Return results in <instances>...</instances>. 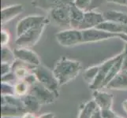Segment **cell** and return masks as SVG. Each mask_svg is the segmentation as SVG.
<instances>
[{
  "label": "cell",
  "instance_id": "6da1fadb",
  "mask_svg": "<svg viewBox=\"0 0 127 118\" xmlns=\"http://www.w3.org/2000/svg\"><path fill=\"white\" fill-rule=\"evenodd\" d=\"M81 63L62 57L55 65L53 72L60 86L65 85L74 80L81 70Z\"/></svg>",
  "mask_w": 127,
  "mask_h": 118
},
{
  "label": "cell",
  "instance_id": "7a4b0ae2",
  "mask_svg": "<svg viewBox=\"0 0 127 118\" xmlns=\"http://www.w3.org/2000/svg\"><path fill=\"white\" fill-rule=\"evenodd\" d=\"M32 72L34 73L37 80L41 84L45 86L50 91H53L57 96L59 95V87L60 85L55 76L53 70H51L43 65H40L35 67L32 70Z\"/></svg>",
  "mask_w": 127,
  "mask_h": 118
},
{
  "label": "cell",
  "instance_id": "3957f363",
  "mask_svg": "<svg viewBox=\"0 0 127 118\" xmlns=\"http://www.w3.org/2000/svg\"><path fill=\"white\" fill-rule=\"evenodd\" d=\"M48 23H49V20L40 24L35 26L24 32L22 35H21L20 36H17L15 41L17 47L30 48L36 45L40 39L42 34Z\"/></svg>",
  "mask_w": 127,
  "mask_h": 118
},
{
  "label": "cell",
  "instance_id": "277c9868",
  "mask_svg": "<svg viewBox=\"0 0 127 118\" xmlns=\"http://www.w3.org/2000/svg\"><path fill=\"white\" fill-rule=\"evenodd\" d=\"M58 43L63 47H73L83 43L82 31L77 28L65 29L56 33Z\"/></svg>",
  "mask_w": 127,
  "mask_h": 118
},
{
  "label": "cell",
  "instance_id": "5b68a950",
  "mask_svg": "<svg viewBox=\"0 0 127 118\" xmlns=\"http://www.w3.org/2000/svg\"><path fill=\"white\" fill-rule=\"evenodd\" d=\"M29 93L33 95L41 105H47L53 103L55 98L58 97L53 91L47 89L45 86L37 81L30 86Z\"/></svg>",
  "mask_w": 127,
  "mask_h": 118
},
{
  "label": "cell",
  "instance_id": "8992f818",
  "mask_svg": "<svg viewBox=\"0 0 127 118\" xmlns=\"http://www.w3.org/2000/svg\"><path fill=\"white\" fill-rule=\"evenodd\" d=\"M81 31L83 35V43H94L118 37V34L108 32L97 28L81 30Z\"/></svg>",
  "mask_w": 127,
  "mask_h": 118
},
{
  "label": "cell",
  "instance_id": "52a82bcc",
  "mask_svg": "<svg viewBox=\"0 0 127 118\" xmlns=\"http://www.w3.org/2000/svg\"><path fill=\"white\" fill-rule=\"evenodd\" d=\"M48 20L49 19H47L46 17L41 15H30L24 17L17 24V36H20L21 35H22L24 32L28 31L30 28L45 22Z\"/></svg>",
  "mask_w": 127,
  "mask_h": 118
},
{
  "label": "cell",
  "instance_id": "ba28073f",
  "mask_svg": "<svg viewBox=\"0 0 127 118\" xmlns=\"http://www.w3.org/2000/svg\"><path fill=\"white\" fill-rule=\"evenodd\" d=\"M120 56H121V54H119V55H116L115 57H113L111 59L106 61V62H103L102 65H99V73L97 76H96L95 80H94L93 84H91L89 85V87L91 89L98 90L99 88H101L103 83L105 80V79H106L109 71L111 70V69L114 65V64H115L118 61V59L120 58Z\"/></svg>",
  "mask_w": 127,
  "mask_h": 118
},
{
  "label": "cell",
  "instance_id": "9c48e42d",
  "mask_svg": "<svg viewBox=\"0 0 127 118\" xmlns=\"http://www.w3.org/2000/svg\"><path fill=\"white\" fill-rule=\"evenodd\" d=\"M70 5L51 10L50 11V17L52 21L62 27L70 26Z\"/></svg>",
  "mask_w": 127,
  "mask_h": 118
},
{
  "label": "cell",
  "instance_id": "30bf717a",
  "mask_svg": "<svg viewBox=\"0 0 127 118\" xmlns=\"http://www.w3.org/2000/svg\"><path fill=\"white\" fill-rule=\"evenodd\" d=\"M16 58L27 63L32 66H38L40 65V60L38 55L30 48L17 47L14 50Z\"/></svg>",
  "mask_w": 127,
  "mask_h": 118
},
{
  "label": "cell",
  "instance_id": "8fae6325",
  "mask_svg": "<svg viewBox=\"0 0 127 118\" xmlns=\"http://www.w3.org/2000/svg\"><path fill=\"white\" fill-rule=\"evenodd\" d=\"M105 21V18L103 14L95 10H87L85 11L84 19L79 27L80 30H85L95 28L96 26L101 24Z\"/></svg>",
  "mask_w": 127,
  "mask_h": 118
},
{
  "label": "cell",
  "instance_id": "7c38bea8",
  "mask_svg": "<svg viewBox=\"0 0 127 118\" xmlns=\"http://www.w3.org/2000/svg\"><path fill=\"white\" fill-rule=\"evenodd\" d=\"M74 2V0H32V5L44 10H51L55 8L68 6Z\"/></svg>",
  "mask_w": 127,
  "mask_h": 118
},
{
  "label": "cell",
  "instance_id": "4fadbf2b",
  "mask_svg": "<svg viewBox=\"0 0 127 118\" xmlns=\"http://www.w3.org/2000/svg\"><path fill=\"white\" fill-rule=\"evenodd\" d=\"M93 100L95 102L99 110H108V109H111L113 106L114 98L111 94L107 92L95 90L93 93Z\"/></svg>",
  "mask_w": 127,
  "mask_h": 118
},
{
  "label": "cell",
  "instance_id": "5bb4252c",
  "mask_svg": "<svg viewBox=\"0 0 127 118\" xmlns=\"http://www.w3.org/2000/svg\"><path fill=\"white\" fill-rule=\"evenodd\" d=\"M23 10L24 6L21 4H16L2 8L1 10V24H4L11 21L14 17L21 14Z\"/></svg>",
  "mask_w": 127,
  "mask_h": 118
},
{
  "label": "cell",
  "instance_id": "9a60e30c",
  "mask_svg": "<svg viewBox=\"0 0 127 118\" xmlns=\"http://www.w3.org/2000/svg\"><path fill=\"white\" fill-rule=\"evenodd\" d=\"M106 87L107 89L116 91L127 90V72H120L108 83Z\"/></svg>",
  "mask_w": 127,
  "mask_h": 118
},
{
  "label": "cell",
  "instance_id": "2e32d148",
  "mask_svg": "<svg viewBox=\"0 0 127 118\" xmlns=\"http://www.w3.org/2000/svg\"><path fill=\"white\" fill-rule=\"evenodd\" d=\"M85 11L77 6L75 4L70 5V27L72 28L79 29L83 19H84Z\"/></svg>",
  "mask_w": 127,
  "mask_h": 118
},
{
  "label": "cell",
  "instance_id": "e0dca14e",
  "mask_svg": "<svg viewBox=\"0 0 127 118\" xmlns=\"http://www.w3.org/2000/svg\"><path fill=\"white\" fill-rule=\"evenodd\" d=\"M21 100H22L26 112L36 113L40 111L41 103L34 97L33 95L30 94L29 93L25 96H22Z\"/></svg>",
  "mask_w": 127,
  "mask_h": 118
},
{
  "label": "cell",
  "instance_id": "ac0fdd59",
  "mask_svg": "<svg viewBox=\"0 0 127 118\" xmlns=\"http://www.w3.org/2000/svg\"><path fill=\"white\" fill-rule=\"evenodd\" d=\"M105 21H111L114 22L127 25V14L123 12L117 10H107L103 13Z\"/></svg>",
  "mask_w": 127,
  "mask_h": 118
},
{
  "label": "cell",
  "instance_id": "d6986e66",
  "mask_svg": "<svg viewBox=\"0 0 127 118\" xmlns=\"http://www.w3.org/2000/svg\"><path fill=\"white\" fill-rule=\"evenodd\" d=\"M98 106L94 100L86 102L80 111L77 118H93L95 113L99 110Z\"/></svg>",
  "mask_w": 127,
  "mask_h": 118
},
{
  "label": "cell",
  "instance_id": "ffe728a7",
  "mask_svg": "<svg viewBox=\"0 0 127 118\" xmlns=\"http://www.w3.org/2000/svg\"><path fill=\"white\" fill-rule=\"evenodd\" d=\"M122 71V53H121L120 58L118 59V61L115 64H114V65L111 69V70L109 71L107 76L106 79H105V80L103 81L101 87H106V86L108 84V83Z\"/></svg>",
  "mask_w": 127,
  "mask_h": 118
},
{
  "label": "cell",
  "instance_id": "44dd1931",
  "mask_svg": "<svg viewBox=\"0 0 127 118\" xmlns=\"http://www.w3.org/2000/svg\"><path fill=\"white\" fill-rule=\"evenodd\" d=\"M24 110L8 103L2 104V117H19L25 113Z\"/></svg>",
  "mask_w": 127,
  "mask_h": 118
},
{
  "label": "cell",
  "instance_id": "7402d4cb",
  "mask_svg": "<svg viewBox=\"0 0 127 118\" xmlns=\"http://www.w3.org/2000/svg\"><path fill=\"white\" fill-rule=\"evenodd\" d=\"M99 65H95V66H92L88 68L84 72L83 78L90 85L95 80V78L99 73Z\"/></svg>",
  "mask_w": 127,
  "mask_h": 118
},
{
  "label": "cell",
  "instance_id": "603a6c76",
  "mask_svg": "<svg viewBox=\"0 0 127 118\" xmlns=\"http://www.w3.org/2000/svg\"><path fill=\"white\" fill-rule=\"evenodd\" d=\"M1 61L2 62H6L13 64L16 60V56L14 54V52L12 51L7 46L2 47L1 49Z\"/></svg>",
  "mask_w": 127,
  "mask_h": 118
},
{
  "label": "cell",
  "instance_id": "cb8c5ba5",
  "mask_svg": "<svg viewBox=\"0 0 127 118\" xmlns=\"http://www.w3.org/2000/svg\"><path fill=\"white\" fill-rule=\"evenodd\" d=\"M30 86L28 84L27 82L25 80H17V82L14 84V91L15 95L22 97L27 94H29Z\"/></svg>",
  "mask_w": 127,
  "mask_h": 118
},
{
  "label": "cell",
  "instance_id": "d4e9b609",
  "mask_svg": "<svg viewBox=\"0 0 127 118\" xmlns=\"http://www.w3.org/2000/svg\"><path fill=\"white\" fill-rule=\"evenodd\" d=\"M1 94L3 96L15 95L14 85H11L10 83L2 82V84H1Z\"/></svg>",
  "mask_w": 127,
  "mask_h": 118
},
{
  "label": "cell",
  "instance_id": "484cf974",
  "mask_svg": "<svg viewBox=\"0 0 127 118\" xmlns=\"http://www.w3.org/2000/svg\"><path fill=\"white\" fill-rule=\"evenodd\" d=\"M92 0H74V4L84 11H87Z\"/></svg>",
  "mask_w": 127,
  "mask_h": 118
},
{
  "label": "cell",
  "instance_id": "4316f807",
  "mask_svg": "<svg viewBox=\"0 0 127 118\" xmlns=\"http://www.w3.org/2000/svg\"><path fill=\"white\" fill-rule=\"evenodd\" d=\"M10 41V34L7 31L4 29L1 30V46H7Z\"/></svg>",
  "mask_w": 127,
  "mask_h": 118
},
{
  "label": "cell",
  "instance_id": "83f0119b",
  "mask_svg": "<svg viewBox=\"0 0 127 118\" xmlns=\"http://www.w3.org/2000/svg\"><path fill=\"white\" fill-rule=\"evenodd\" d=\"M99 112L102 118H115L117 116L111 109H108V110H99Z\"/></svg>",
  "mask_w": 127,
  "mask_h": 118
},
{
  "label": "cell",
  "instance_id": "f1b7e54d",
  "mask_svg": "<svg viewBox=\"0 0 127 118\" xmlns=\"http://www.w3.org/2000/svg\"><path fill=\"white\" fill-rule=\"evenodd\" d=\"M12 71V65L6 62H2L1 64V76H3Z\"/></svg>",
  "mask_w": 127,
  "mask_h": 118
},
{
  "label": "cell",
  "instance_id": "f546056e",
  "mask_svg": "<svg viewBox=\"0 0 127 118\" xmlns=\"http://www.w3.org/2000/svg\"><path fill=\"white\" fill-rule=\"evenodd\" d=\"M106 1L107 0H92L88 10H95L96 8L99 7Z\"/></svg>",
  "mask_w": 127,
  "mask_h": 118
},
{
  "label": "cell",
  "instance_id": "4dcf8cb0",
  "mask_svg": "<svg viewBox=\"0 0 127 118\" xmlns=\"http://www.w3.org/2000/svg\"><path fill=\"white\" fill-rule=\"evenodd\" d=\"M15 80H17L14 72L11 71L9 73H7L6 75L2 76V82H6V83H10L14 81Z\"/></svg>",
  "mask_w": 127,
  "mask_h": 118
},
{
  "label": "cell",
  "instance_id": "1f68e13d",
  "mask_svg": "<svg viewBox=\"0 0 127 118\" xmlns=\"http://www.w3.org/2000/svg\"><path fill=\"white\" fill-rule=\"evenodd\" d=\"M122 53V71L127 72V43L125 44Z\"/></svg>",
  "mask_w": 127,
  "mask_h": 118
},
{
  "label": "cell",
  "instance_id": "d6a6232c",
  "mask_svg": "<svg viewBox=\"0 0 127 118\" xmlns=\"http://www.w3.org/2000/svg\"><path fill=\"white\" fill-rule=\"evenodd\" d=\"M25 82H27L28 83V84L29 85V86H31V85H32L33 84H35L36 82H37L38 80H37V79H36V76L34 75V73H32V72H31V73H29V75L26 76V78L24 80Z\"/></svg>",
  "mask_w": 127,
  "mask_h": 118
},
{
  "label": "cell",
  "instance_id": "836d02e7",
  "mask_svg": "<svg viewBox=\"0 0 127 118\" xmlns=\"http://www.w3.org/2000/svg\"><path fill=\"white\" fill-rule=\"evenodd\" d=\"M107 2H112V3H117V4H119V5H126V6L127 0H107Z\"/></svg>",
  "mask_w": 127,
  "mask_h": 118
},
{
  "label": "cell",
  "instance_id": "e575fe53",
  "mask_svg": "<svg viewBox=\"0 0 127 118\" xmlns=\"http://www.w3.org/2000/svg\"><path fill=\"white\" fill-rule=\"evenodd\" d=\"M37 118H55V116L52 113H45L40 117H38Z\"/></svg>",
  "mask_w": 127,
  "mask_h": 118
},
{
  "label": "cell",
  "instance_id": "d590c367",
  "mask_svg": "<svg viewBox=\"0 0 127 118\" xmlns=\"http://www.w3.org/2000/svg\"><path fill=\"white\" fill-rule=\"evenodd\" d=\"M21 118H37L35 115V113H29V112H26L25 113L21 116Z\"/></svg>",
  "mask_w": 127,
  "mask_h": 118
},
{
  "label": "cell",
  "instance_id": "8d00e7d4",
  "mask_svg": "<svg viewBox=\"0 0 127 118\" xmlns=\"http://www.w3.org/2000/svg\"><path fill=\"white\" fill-rule=\"evenodd\" d=\"M118 37L122 39V40H124L126 43H127V34L126 33H119L118 34Z\"/></svg>",
  "mask_w": 127,
  "mask_h": 118
},
{
  "label": "cell",
  "instance_id": "74e56055",
  "mask_svg": "<svg viewBox=\"0 0 127 118\" xmlns=\"http://www.w3.org/2000/svg\"><path fill=\"white\" fill-rule=\"evenodd\" d=\"M122 108H123L124 111L127 113V99L122 102Z\"/></svg>",
  "mask_w": 127,
  "mask_h": 118
},
{
  "label": "cell",
  "instance_id": "f35d334b",
  "mask_svg": "<svg viewBox=\"0 0 127 118\" xmlns=\"http://www.w3.org/2000/svg\"><path fill=\"white\" fill-rule=\"evenodd\" d=\"M2 118H21V117H2Z\"/></svg>",
  "mask_w": 127,
  "mask_h": 118
},
{
  "label": "cell",
  "instance_id": "ab89813d",
  "mask_svg": "<svg viewBox=\"0 0 127 118\" xmlns=\"http://www.w3.org/2000/svg\"><path fill=\"white\" fill-rule=\"evenodd\" d=\"M115 118H124V117H120V116H118V115H117Z\"/></svg>",
  "mask_w": 127,
  "mask_h": 118
},
{
  "label": "cell",
  "instance_id": "60d3db41",
  "mask_svg": "<svg viewBox=\"0 0 127 118\" xmlns=\"http://www.w3.org/2000/svg\"><path fill=\"white\" fill-rule=\"evenodd\" d=\"M126 6H127V2H126Z\"/></svg>",
  "mask_w": 127,
  "mask_h": 118
}]
</instances>
